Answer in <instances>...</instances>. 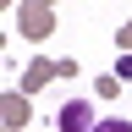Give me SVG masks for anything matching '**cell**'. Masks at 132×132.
<instances>
[{
    "mask_svg": "<svg viewBox=\"0 0 132 132\" xmlns=\"http://www.w3.org/2000/svg\"><path fill=\"white\" fill-rule=\"evenodd\" d=\"M55 127H61V132H94V127H99V116H94L88 99H72V105L55 116Z\"/></svg>",
    "mask_w": 132,
    "mask_h": 132,
    "instance_id": "1",
    "label": "cell"
},
{
    "mask_svg": "<svg viewBox=\"0 0 132 132\" xmlns=\"http://www.w3.org/2000/svg\"><path fill=\"white\" fill-rule=\"evenodd\" d=\"M116 77H121V82H132V55H121V61H116Z\"/></svg>",
    "mask_w": 132,
    "mask_h": 132,
    "instance_id": "2",
    "label": "cell"
},
{
    "mask_svg": "<svg viewBox=\"0 0 132 132\" xmlns=\"http://www.w3.org/2000/svg\"><path fill=\"white\" fill-rule=\"evenodd\" d=\"M94 132H132V121H99Z\"/></svg>",
    "mask_w": 132,
    "mask_h": 132,
    "instance_id": "3",
    "label": "cell"
}]
</instances>
